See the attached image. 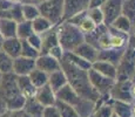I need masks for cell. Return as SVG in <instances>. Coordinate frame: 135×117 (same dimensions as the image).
Segmentation results:
<instances>
[{"instance_id":"obj_33","label":"cell","mask_w":135,"mask_h":117,"mask_svg":"<svg viewBox=\"0 0 135 117\" xmlns=\"http://www.w3.org/2000/svg\"><path fill=\"white\" fill-rule=\"evenodd\" d=\"M13 59L0 48V74L12 73Z\"/></svg>"},{"instance_id":"obj_12","label":"cell","mask_w":135,"mask_h":117,"mask_svg":"<svg viewBox=\"0 0 135 117\" xmlns=\"http://www.w3.org/2000/svg\"><path fill=\"white\" fill-rule=\"evenodd\" d=\"M34 68H35V59L25 58V56H21V55L13 59L12 73L15 74L17 76L28 75Z\"/></svg>"},{"instance_id":"obj_50","label":"cell","mask_w":135,"mask_h":117,"mask_svg":"<svg viewBox=\"0 0 135 117\" xmlns=\"http://www.w3.org/2000/svg\"><path fill=\"white\" fill-rule=\"evenodd\" d=\"M0 77H1V74H0Z\"/></svg>"},{"instance_id":"obj_9","label":"cell","mask_w":135,"mask_h":117,"mask_svg":"<svg viewBox=\"0 0 135 117\" xmlns=\"http://www.w3.org/2000/svg\"><path fill=\"white\" fill-rule=\"evenodd\" d=\"M131 88H132V80L116 81L115 84H114V87L112 88V90L109 93L110 98L132 103L134 98H133V96H132Z\"/></svg>"},{"instance_id":"obj_19","label":"cell","mask_w":135,"mask_h":117,"mask_svg":"<svg viewBox=\"0 0 135 117\" xmlns=\"http://www.w3.org/2000/svg\"><path fill=\"white\" fill-rule=\"evenodd\" d=\"M92 68L94 70H97L98 73L105 75V76L109 77V79H114L116 80V73H118V69H116V66L109 63L107 61H101V60H97L92 63Z\"/></svg>"},{"instance_id":"obj_18","label":"cell","mask_w":135,"mask_h":117,"mask_svg":"<svg viewBox=\"0 0 135 117\" xmlns=\"http://www.w3.org/2000/svg\"><path fill=\"white\" fill-rule=\"evenodd\" d=\"M123 52H124V48H122V49H118V48L101 49V50H99L98 60L107 61V62H109V63L114 64V66H118L121 58H122V55H123Z\"/></svg>"},{"instance_id":"obj_47","label":"cell","mask_w":135,"mask_h":117,"mask_svg":"<svg viewBox=\"0 0 135 117\" xmlns=\"http://www.w3.org/2000/svg\"><path fill=\"white\" fill-rule=\"evenodd\" d=\"M132 33H133V35H135V25L133 26V28H132Z\"/></svg>"},{"instance_id":"obj_23","label":"cell","mask_w":135,"mask_h":117,"mask_svg":"<svg viewBox=\"0 0 135 117\" xmlns=\"http://www.w3.org/2000/svg\"><path fill=\"white\" fill-rule=\"evenodd\" d=\"M42 109H44V105L41 103H39L37 101V98L33 96V97L26 98L22 110L26 114H28L31 117H41Z\"/></svg>"},{"instance_id":"obj_43","label":"cell","mask_w":135,"mask_h":117,"mask_svg":"<svg viewBox=\"0 0 135 117\" xmlns=\"http://www.w3.org/2000/svg\"><path fill=\"white\" fill-rule=\"evenodd\" d=\"M127 46H129V47H132L133 49H135V35H129V38H128V45Z\"/></svg>"},{"instance_id":"obj_32","label":"cell","mask_w":135,"mask_h":117,"mask_svg":"<svg viewBox=\"0 0 135 117\" xmlns=\"http://www.w3.org/2000/svg\"><path fill=\"white\" fill-rule=\"evenodd\" d=\"M122 14L128 18L132 25H135V0H123Z\"/></svg>"},{"instance_id":"obj_4","label":"cell","mask_w":135,"mask_h":117,"mask_svg":"<svg viewBox=\"0 0 135 117\" xmlns=\"http://www.w3.org/2000/svg\"><path fill=\"white\" fill-rule=\"evenodd\" d=\"M59 45L64 52H73L79 45L85 41V34L79 27L65 20L56 25Z\"/></svg>"},{"instance_id":"obj_46","label":"cell","mask_w":135,"mask_h":117,"mask_svg":"<svg viewBox=\"0 0 135 117\" xmlns=\"http://www.w3.org/2000/svg\"><path fill=\"white\" fill-rule=\"evenodd\" d=\"M12 2H22V0H9Z\"/></svg>"},{"instance_id":"obj_44","label":"cell","mask_w":135,"mask_h":117,"mask_svg":"<svg viewBox=\"0 0 135 117\" xmlns=\"http://www.w3.org/2000/svg\"><path fill=\"white\" fill-rule=\"evenodd\" d=\"M132 117H135V104L132 105Z\"/></svg>"},{"instance_id":"obj_21","label":"cell","mask_w":135,"mask_h":117,"mask_svg":"<svg viewBox=\"0 0 135 117\" xmlns=\"http://www.w3.org/2000/svg\"><path fill=\"white\" fill-rule=\"evenodd\" d=\"M67 83H68L67 82V77L62 69L55 70V72L48 74V85L52 88V90L54 93H56L59 89H61Z\"/></svg>"},{"instance_id":"obj_16","label":"cell","mask_w":135,"mask_h":117,"mask_svg":"<svg viewBox=\"0 0 135 117\" xmlns=\"http://www.w3.org/2000/svg\"><path fill=\"white\" fill-rule=\"evenodd\" d=\"M0 48L9 55L12 59H15L18 56H20L21 54V40L17 36L14 38H8V39H4L1 42V47Z\"/></svg>"},{"instance_id":"obj_26","label":"cell","mask_w":135,"mask_h":117,"mask_svg":"<svg viewBox=\"0 0 135 117\" xmlns=\"http://www.w3.org/2000/svg\"><path fill=\"white\" fill-rule=\"evenodd\" d=\"M32 27H33V32L34 33L42 34V33L47 32L48 29H51L52 27H54V25L48 19H46L45 17L39 15L34 20H32Z\"/></svg>"},{"instance_id":"obj_49","label":"cell","mask_w":135,"mask_h":117,"mask_svg":"<svg viewBox=\"0 0 135 117\" xmlns=\"http://www.w3.org/2000/svg\"><path fill=\"white\" fill-rule=\"evenodd\" d=\"M112 117H118V116H116V115H114V114H113V116H112Z\"/></svg>"},{"instance_id":"obj_27","label":"cell","mask_w":135,"mask_h":117,"mask_svg":"<svg viewBox=\"0 0 135 117\" xmlns=\"http://www.w3.org/2000/svg\"><path fill=\"white\" fill-rule=\"evenodd\" d=\"M28 77H30V80L32 81L33 84L35 85V88H40L48 83V74L38 68L33 69L28 74Z\"/></svg>"},{"instance_id":"obj_48","label":"cell","mask_w":135,"mask_h":117,"mask_svg":"<svg viewBox=\"0 0 135 117\" xmlns=\"http://www.w3.org/2000/svg\"><path fill=\"white\" fill-rule=\"evenodd\" d=\"M2 40H4V39H2V36L0 35V47H1V42H2Z\"/></svg>"},{"instance_id":"obj_3","label":"cell","mask_w":135,"mask_h":117,"mask_svg":"<svg viewBox=\"0 0 135 117\" xmlns=\"http://www.w3.org/2000/svg\"><path fill=\"white\" fill-rule=\"evenodd\" d=\"M55 97L56 100L64 101L71 104L76 110L80 117H89L95 110V103L82 98L68 83L55 93Z\"/></svg>"},{"instance_id":"obj_42","label":"cell","mask_w":135,"mask_h":117,"mask_svg":"<svg viewBox=\"0 0 135 117\" xmlns=\"http://www.w3.org/2000/svg\"><path fill=\"white\" fill-rule=\"evenodd\" d=\"M21 111L22 110H19V111H11V110H8L4 116H1V117H20V115H21Z\"/></svg>"},{"instance_id":"obj_24","label":"cell","mask_w":135,"mask_h":117,"mask_svg":"<svg viewBox=\"0 0 135 117\" xmlns=\"http://www.w3.org/2000/svg\"><path fill=\"white\" fill-rule=\"evenodd\" d=\"M17 25L18 22L11 19H2L0 18V35L2 39H8L17 36Z\"/></svg>"},{"instance_id":"obj_15","label":"cell","mask_w":135,"mask_h":117,"mask_svg":"<svg viewBox=\"0 0 135 117\" xmlns=\"http://www.w3.org/2000/svg\"><path fill=\"white\" fill-rule=\"evenodd\" d=\"M34 97L37 98L38 102L41 103L44 106L55 104V101H56L55 93L52 90V88L48 85V83L40 88H37Z\"/></svg>"},{"instance_id":"obj_41","label":"cell","mask_w":135,"mask_h":117,"mask_svg":"<svg viewBox=\"0 0 135 117\" xmlns=\"http://www.w3.org/2000/svg\"><path fill=\"white\" fill-rule=\"evenodd\" d=\"M8 111V109H7V105H6V102H5L2 98H0V117L4 116L5 114Z\"/></svg>"},{"instance_id":"obj_11","label":"cell","mask_w":135,"mask_h":117,"mask_svg":"<svg viewBox=\"0 0 135 117\" xmlns=\"http://www.w3.org/2000/svg\"><path fill=\"white\" fill-rule=\"evenodd\" d=\"M35 68L42 70L47 74H51L55 70L61 69V63L59 60H56L49 54H40L35 59Z\"/></svg>"},{"instance_id":"obj_34","label":"cell","mask_w":135,"mask_h":117,"mask_svg":"<svg viewBox=\"0 0 135 117\" xmlns=\"http://www.w3.org/2000/svg\"><path fill=\"white\" fill-rule=\"evenodd\" d=\"M20 55L30 59H37L40 55V52L35 49L32 45H30L27 40H21V54Z\"/></svg>"},{"instance_id":"obj_36","label":"cell","mask_w":135,"mask_h":117,"mask_svg":"<svg viewBox=\"0 0 135 117\" xmlns=\"http://www.w3.org/2000/svg\"><path fill=\"white\" fill-rule=\"evenodd\" d=\"M87 14L97 26L103 23V14L100 7H89L87 9Z\"/></svg>"},{"instance_id":"obj_29","label":"cell","mask_w":135,"mask_h":117,"mask_svg":"<svg viewBox=\"0 0 135 117\" xmlns=\"http://www.w3.org/2000/svg\"><path fill=\"white\" fill-rule=\"evenodd\" d=\"M33 27H32V21L28 20H22L21 22H18L17 25V38L20 40H26L30 35L33 34Z\"/></svg>"},{"instance_id":"obj_40","label":"cell","mask_w":135,"mask_h":117,"mask_svg":"<svg viewBox=\"0 0 135 117\" xmlns=\"http://www.w3.org/2000/svg\"><path fill=\"white\" fill-rule=\"evenodd\" d=\"M106 1L107 0H89V7H101Z\"/></svg>"},{"instance_id":"obj_31","label":"cell","mask_w":135,"mask_h":117,"mask_svg":"<svg viewBox=\"0 0 135 117\" xmlns=\"http://www.w3.org/2000/svg\"><path fill=\"white\" fill-rule=\"evenodd\" d=\"M21 7H22V14H24V19L25 20L32 21V20H34L35 18L40 15V12H39V8H38V5L22 2Z\"/></svg>"},{"instance_id":"obj_8","label":"cell","mask_w":135,"mask_h":117,"mask_svg":"<svg viewBox=\"0 0 135 117\" xmlns=\"http://www.w3.org/2000/svg\"><path fill=\"white\" fill-rule=\"evenodd\" d=\"M123 0H107L100 7L103 14V23L109 26L120 14H122Z\"/></svg>"},{"instance_id":"obj_6","label":"cell","mask_w":135,"mask_h":117,"mask_svg":"<svg viewBox=\"0 0 135 117\" xmlns=\"http://www.w3.org/2000/svg\"><path fill=\"white\" fill-rule=\"evenodd\" d=\"M116 81L132 80L135 74V49L127 46L119 64L116 66Z\"/></svg>"},{"instance_id":"obj_1","label":"cell","mask_w":135,"mask_h":117,"mask_svg":"<svg viewBox=\"0 0 135 117\" xmlns=\"http://www.w3.org/2000/svg\"><path fill=\"white\" fill-rule=\"evenodd\" d=\"M61 69L64 70L65 75L67 77V82L72 88L81 96L82 98L92 102H97L100 97V94L94 89L92 83L89 81V76H88V70L81 69L79 67L74 66L73 63L66 61V60L61 59Z\"/></svg>"},{"instance_id":"obj_22","label":"cell","mask_w":135,"mask_h":117,"mask_svg":"<svg viewBox=\"0 0 135 117\" xmlns=\"http://www.w3.org/2000/svg\"><path fill=\"white\" fill-rule=\"evenodd\" d=\"M114 115L118 117H132V103L120 100H110Z\"/></svg>"},{"instance_id":"obj_35","label":"cell","mask_w":135,"mask_h":117,"mask_svg":"<svg viewBox=\"0 0 135 117\" xmlns=\"http://www.w3.org/2000/svg\"><path fill=\"white\" fill-rule=\"evenodd\" d=\"M113 114L114 113H113V108H112V103L108 102V101L105 102L103 104H101L100 106H98V108L93 111L94 117H112Z\"/></svg>"},{"instance_id":"obj_2","label":"cell","mask_w":135,"mask_h":117,"mask_svg":"<svg viewBox=\"0 0 135 117\" xmlns=\"http://www.w3.org/2000/svg\"><path fill=\"white\" fill-rule=\"evenodd\" d=\"M0 98L6 102L7 109L11 111L22 110L26 97L20 93L17 83V75L13 73L1 74L0 77Z\"/></svg>"},{"instance_id":"obj_37","label":"cell","mask_w":135,"mask_h":117,"mask_svg":"<svg viewBox=\"0 0 135 117\" xmlns=\"http://www.w3.org/2000/svg\"><path fill=\"white\" fill-rule=\"evenodd\" d=\"M41 117H61L60 111L56 108L55 104L53 105H47L44 106L42 113H41Z\"/></svg>"},{"instance_id":"obj_7","label":"cell","mask_w":135,"mask_h":117,"mask_svg":"<svg viewBox=\"0 0 135 117\" xmlns=\"http://www.w3.org/2000/svg\"><path fill=\"white\" fill-rule=\"evenodd\" d=\"M88 76H89V81L92 83V85L100 95H107V94H109L112 88L114 87V84L116 82V80L109 79V77L98 73L97 70H94L93 68H90L88 70Z\"/></svg>"},{"instance_id":"obj_38","label":"cell","mask_w":135,"mask_h":117,"mask_svg":"<svg viewBox=\"0 0 135 117\" xmlns=\"http://www.w3.org/2000/svg\"><path fill=\"white\" fill-rule=\"evenodd\" d=\"M26 40L28 41L30 45H32L35 49H38L40 52V48H41V35L40 34H37V33H33L32 35H30Z\"/></svg>"},{"instance_id":"obj_10","label":"cell","mask_w":135,"mask_h":117,"mask_svg":"<svg viewBox=\"0 0 135 117\" xmlns=\"http://www.w3.org/2000/svg\"><path fill=\"white\" fill-rule=\"evenodd\" d=\"M89 7V0H64V19L68 20L72 17L85 12Z\"/></svg>"},{"instance_id":"obj_20","label":"cell","mask_w":135,"mask_h":117,"mask_svg":"<svg viewBox=\"0 0 135 117\" xmlns=\"http://www.w3.org/2000/svg\"><path fill=\"white\" fill-rule=\"evenodd\" d=\"M17 83H18V88H19L20 93H21L26 98L33 97V96L35 95L37 88H35V85L33 84L32 81L30 80L28 75L17 76Z\"/></svg>"},{"instance_id":"obj_13","label":"cell","mask_w":135,"mask_h":117,"mask_svg":"<svg viewBox=\"0 0 135 117\" xmlns=\"http://www.w3.org/2000/svg\"><path fill=\"white\" fill-rule=\"evenodd\" d=\"M67 21L73 23V25H75L76 27H79L80 30H81L85 35L88 34V33H90V32H93V30L95 29V27H97V25L93 22V20L88 17L87 11L81 12V13H79V14L74 15V17H72L71 19H68Z\"/></svg>"},{"instance_id":"obj_14","label":"cell","mask_w":135,"mask_h":117,"mask_svg":"<svg viewBox=\"0 0 135 117\" xmlns=\"http://www.w3.org/2000/svg\"><path fill=\"white\" fill-rule=\"evenodd\" d=\"M41 35V48L40 54H48L53 47L59 45V39H58V32H56V26L52 27L47 32L42 33Z\"/></svg>"},{"instance_id":"obj_28","label":"cell","mask_w":135,"mask_h":117,"mask_svg":"<svg viewBox=\"0 0 135 117\" xmlns=\"http://www.w3.org/2000/svg\"><path fill=\"white\" fill-rule=\"evenodd\" d=\"M109 26H112L113 28H115V29H118V30H121V32H123V33H128V34L132 33V28H133V25H132L131 21L128 20V18L124 17L123 14L119 15Z\"/></svg>"},{"instance_id":"obj_25","label":"cell","mask_w":135,"mask_h":117,"mask_svg":"<svg viewBox=\"0 0 135 117\" xmlns=\"http://www.w3.org/2000/svg\"><path fill=\"white\" fill-rule=\"evenodd\" d=\"M62 59L66 60V61H68V62H71V63H73L74 66L79 67V68H81V69L89 70L90 68H92V63H90L89 61L82 59L81 56L76 55V54L73 53V52H64Z\"/></svg>"},{"instance_id":"obj_39","label":"cell","mask_w":135,"mask_h":117,"mask_svg":"<svg viewBox=\"0 0 135 117\" xmlns=\"http://www.w3.org/2000/svg\"><path fill=\"white\" fill-rule=\"evenodd\" d=\"M48 54L49 55H52L53 58H55L56 60H60L62 59V55H64V49L60 47V45H58V46H55V47H53V48L51 49V50L48 52Z\"/></svg>"},{"instance_id":"obj_5","label":"cell","mask_w":135,"mask_h":117,"mask_svg":"<svg viewBox=\"0 0 135 117\" xmlns=\"http://www.w3.org/2000/svg\"><path fill=\"white\" fill-rule=\"evenodd\" d=\"M40 15L45 17L54 26L64 19V0H44L38 5Z\"/></svg>"},{"instance_id":"obj_17","label":"cell","mask_w":135,"mask_h":117,"mask_svg":"<svg viewBox=\"0 0 135 117\" xmlns=\"http://www.w3.org/2000/svg\"><path fill=\"white\" fill-rule=\"evenodd\" d=\"M73 53H75L76 55H79V56H81L82 59L89 61L90 63H93L94 61H97L98 60L99 49H97L94 46L90 45V43L84 41L81 45H79L76 48L74 49Z\"/></svg>"},{"instance_id":"obj_30","label":"cell","mask_w":135,"mask_h":117,"mask_svg":"<svg viewBox=\"0 0 135 117\" xmlns=\"http://www.w3.org/2000/svg\"><path fill=\"white\" fill-rule=\"evenodd\" d=\"M55 105L59 109V111H60L61 117H80L79 114L76 113V110H75L73 106L71 104H68V103L64 102V101L56 100Z\"/></svg>"},{"instance_id":"obj_45","label":"cell","mask_w":135,"mask_h":117,"mask_svg":"<svg viewBox=\"0 0 135 117\" xmlns=\"http://www.w3.org/2000/svg\"><path fill=\"white\" fill-rule=\"evenodd\" d=\"M20 117H31V116L28 115V114H26L25 111L22 110V111H21V115H20Z\"/></svg>"}]
</instances>
